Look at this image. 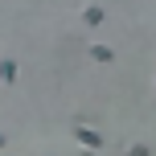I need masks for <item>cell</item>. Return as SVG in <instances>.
Instances as JSON below:
<instances>
[{
    "instance_id": "6",
    "label": "cell",
    "mask_w": 156,
    "mask_h": 156,
    "mask_svg": "<svg viewBox=\"0 0 156 156\" xmlns=\"http://www.w3.org/2000/svg\"><path fill=\"white\" fill-rule=\"evenodd\" d=\"M0 148H4V136H0Z\"/></svg>"
},
{
    "instance_id": "5",
    "label": "cell",
    "mask_w": 156,
    "mask_h": 156,
    "mask_svg": "<svg viewBox=\"0 0 156 156\" xmlns=\"http://www.w3.org/2000/svg\"><path fill=\"white\" fill-rule=\"evenodd\" d=\"M127 156H148V148H132V152H127Z\"/></svg>"
},
{
    "instance_id": "3",
    "label": "cell",
    "mask_w": 156,
    "mask_h": 156,
    "mask_svg": "<svg viewBox=\"0 0 156 156\" xmlns=\"http://www.w3.org/2000/svg\"><path fill=\"white\" fill-rule=\"evenodd\" d=\"M0 78H4V82H12V78H16V66L4 62V66H0Z\"/></svg>"
},
{
    "instance_id": "1",
    "label": "cell",
    "mask_w": 156,
    "mask_h": 156,
    "mask_svg": "<svg viewBox=\"0 0 156 156\" xmlns=\"http://www.w3.org/2000/svg\"><path fill=\"white\" fill-rule=\"evenodd\" d=\"M74 140H78V144H86V148H103V136H99V132H90V127H74Z\"/></svg>"
},
{
    "instance_id": "4",
    "label": "cell",
    "mask_w": 156,
    "mask_h": 156,
    "mask_svg": "<svg viewBox=\"0 0 156 156\" xmlns=\"http://www.w3.org/2000/svg\"><path fill=\"white\" fill-rule=\"evenodd\" d=\"M103 21V8H86V25H99Z\"/></svg>"
},
{
    "instance_id": "2",
    "label": "cell",
    "mask_w": 156,
    "mask_h": 156,
    "mask_svg": "<svg viewBox=\"0 0 156 156\" xmlns=\"http://www.w3.org/2000/svg\"><path fill=\"white\" fill-rule=\"evenodd\" d=\"M90 58H94V62H111V58H115V54H111L107 45H90Z\"/></svg>"
}]
</instances>
